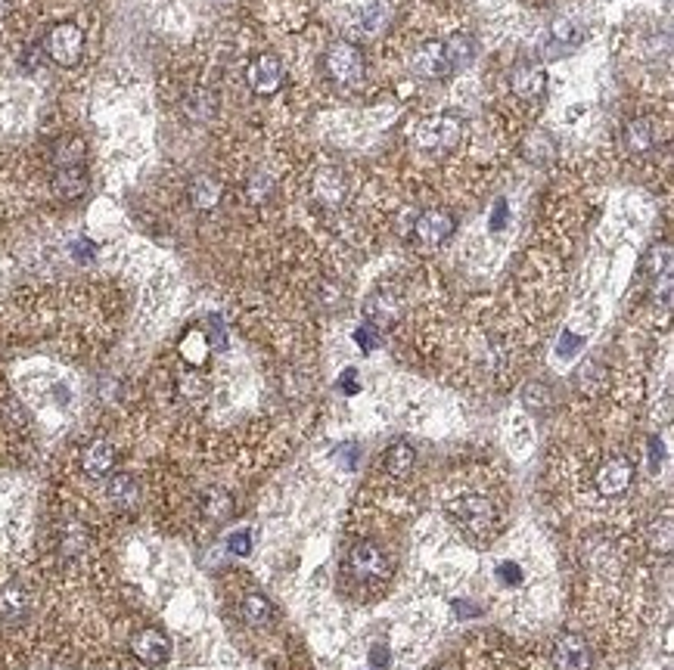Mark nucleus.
<instances>
[{"label":"nucleus","mask_w":674,"mask_h":670,"mask_svg":"<svg viewBox=\"0 0 674 670\" xmlns=\"http://www.w3.org/2000/svg\"><path fill=\"white\" fill-rule=\"evenodd\" d=\"M553 153V143L547 134H534L532 140L526 143V156L528 159H547V156Z\"/></svg>","instance_id":"7c9ffc66"},{"label":"nucleus","mask_w":674,"mask_h":670,"mask_svg":"<svg viewBox=\"0 0 674 670\" xmlns=\"http://www.w3.org/2000/svg\"><path fill=\"white\" fill-rule=\"evenodd\" d=\"M184 112L190 122H212L218 116V97L212 91H193L184 100Z\"/></svg>","instance_id":"5701e85b"},{"label":"nucleus","mask_w":674,"mask_h":670,"mask_svg":"<svg viewBox=\"0 0 674 670\" xmlns=\"http://www.w3.org/2000/svg\"><path fill=\"white\" fill-rule=\"evenodd\" d=\"M324 66H326V75H330L339 87H355L361 84L364 78V56L361 50L349 41L330 44V50H326L324 56Z\"/></svg>","instance_id":"f03ea898"},{"label":"nucleus","mask_w":674,"mask_h":670,"mask_svg":"<svg viewBox=\"0 0 674 670\" xmlns=\"http://www.w3.org/2000/svg\"><path fill=\"white\" fill-rule=\"evenodd\" d=\"M550 665H553V670H590V665H594V652H590L584 636L563 634L550 649Z\"/></svg>","instance_id":"20e7f679"},{"label":"nucleus","mask_w":674,"mask_h":670,"mask_svg":"<svg viewBox=\"0 0 674 670\" xmlns=\"http://www.w3.org/2000/svg\"><path fill=\"white\" fill-rule=\"evenodd\" d=\"M355 341L364 347V351H370V347H373V332H370V326H364V330H357V332H355Z\"/></svg>","instance_id":"e433bc0d"},{"label":"nucleus","mask_w":674,"mask_h":670,"mask_svg":"<svg viewBox=\"0 0 674 670\" xmlns=\"http://www.w3.org/2000/svg\"><path fill=\"white\" fill-rule=\"evenodd\" d=\"M625 143L631 153H646L656 143V128L650 118H631L625 128Z\"/></svg>","instance_id":"b1692460"},{"label":"nucleus","mask_w":674,"mask_h":670,"mask_svg":"<svg viewBox=\"0 0 674 670\" xmlns=\"http://www.w3.org/2000/svg\"><path fill=\"white\" fill-rule=\"evenodd\" d=\"M349 565L357 578L364 580H376V578H386L389 571V562H386V553L376 546L373 540H361L349 549Z\"/></svg>","instance_id":"6e6552de"},{"label":"nucleus","mask_w":674,"mask_h":670,"mask_svg":"<svg viewBox=\"0 0 674 670\" xmlns=\"http://www.w3.org/2000/svg\"><path fill=\"white\" fill-rule=\"evenodd\" d=\"M646 270H650L653 276H669L671 274V249L669 245H656V249L650 251V258H646Z\"/></svg>","instance_id":"cd10ccee"},{"label":"nucleus","mask_w":674,"mask_h":670,"mask_svg":"<svg viewBox=\"0 0 674 670\" xmlns=\"http://www.w3.org/2000/svg\"><path fill=\"white\" fill-rule=\"evenodd\" d=\"M190 202L199 208V211H212V208L221 202V183L209 174H199L193 177L190 183Z\"/></svg>","instance_id":"412c9836"},{"label":"nucleus","mask_w":674,"mask_h":670,"mask_svg":"<svg viewBox=\"0 0 674 670\" xmlns=\"http://www.w3.org/2000/svg\"><path fill=\"white\" fill-rule=\"evenodd\" d=\"M41 47L44 53H47V60H53L56 66L72 68L78 66L81 56H84V31L75 22H60L44 35Z\"/></svg>","instance_id":"f257e3e1"},{"label":"nucleus","mask_w":674,"mask_h":670,"mask_svg":"<svg viewBox=\"0 0 674 670\" xmlns=\"http://www.w3.org/2000/svg\"><path fill=\"white\" fill-rule=\"evenodd\" d=\"M106 497H109V503L128 509V506H137V500H140V484L128 472H118L106 482Z\"/></svg>","instance_id":"f3484780"},{"label":"nucleus","mask_w":674,"mask_h":670,"mask_svg":"<svg viewBox=\"0 0 674 670\" xmlns=\"http://www.w3.org/2000/svg\"><path fill=\"white\" fill-rule=\"evenodd\" d=\"M342 388H345V395H355V391H357V385H355V372H345V376H342Z\"/></svg>","instance_id":"4c0bfd02"},{"label":"nucleus","mask_w":674,"mask_h":670,"mask_svg":"<svg viewBox=\"0 0 674 670\" xmlns=\"http://www.w3.org/2000/svg\"><path fill=\"white\" fill-rule=\"evenodd\" d=\"M411 72L420 75V78H445L451 72L448 62H445V53H442V44H423V47L413 50L411 56Z\"/></svg>","instance_id":"ddd939ff"},{"label":"nucleus","mask_w":674,"mask_h":670,"mask_svg":"<svg viewBox=\"0 0 674 670\" xmlns=\"http://www.w3.org/2000/svg\"><path fill=\"white\" fill-rule=\"evenodd\" d=\"M112 466H116V447L109 441H93L81 453V469L91 478H106L112 472Z\"/></svg>","instance_id":"4468645a"},{"label":"nucleus","mask_w":674,"mask_h":670,"mask_svg":"<svg viewBox=\"0 0 674 670\" xmlns=\"http://www.w3.org/2000/svg\"><path fill=\"white\" fill-rule=\"evenodd\" d=\"M382 22H386V10H382V6H370V10L364 12V28H367L370 35H373V31H380Z\"/></svg>","instance_id":"473e14b6"},{"label":"nucleus","mask_w":674,"mask_h":670,"mask_svg":"<svg viewBox=\"0 0 674 670\" xmlns=\"http://www.w3.org/2000/svg\"><path fill=\"white\" fill-rule=\"evenodd\" d=\"M131 652H134V658H140L143 665H162V661H168V655H172V642H168V636L162 634V630L147 627L131 640Z\"/></svg>","instance_id":"9b49d317"},{"label":"nucleus","mask_w":674,"mask_h":670,"mask_svg":"<svg viewBox=\"0 0 674 670\" xmlns=\"http://www.w3.org/2000/svg\"><path fill=\"white\" fill-rule=\"evenodd\" d=\"M245 193H249V202H264L270 193H274V177L268 171H255L245 183Z\"/></svg>","instance_id":"bb28decb"},{"label":"nucleus","mask_w":674,"mask_h":670,"mask_svg":"<svg viewBox=\"0 0 674 670\" xmlns=\"http://www.w3.org/2000/svg\"><path fill=\"white\" fill-rule=\"evenodd\" d=\"M31 615V596L22 584H6L0 586V624L6 627H19Z\"/></svg>","instance_id":"1a4fd4ad"},{"label":"nucleus","mask_w":674,"mask_h":670,"mask_svg":"<svg viewBox=\"0 0 674 670\" xmlns=\"http://www.w3.org/2000/svg\"><path fill=\"white\" fill-rule=\"evenodd\" d=\"M631 482H634V466H631V459H625V457H609L594 475V484L603 497L628 494Z\"/></svg>","instance_id":"423d86ee"},{"label":"nucleus","mask_w":674,"mask_h":670,"mask_svg":"<svg viewBox=\"0 0 674 670\" xmlns=\"http://www.w3.org/2000/svg\"><path fill=\"white\" fill-rule=\"evenodd\" d=\"M417 140H420V147H426V149H436V147L451 149L463 140V122L453 116L429 118V122H423L417 128Z\"/></svg>","instance_id":"0eeeda50"},{"label":"nucleus","mask_w":674,"mask_h":670,"mask_svg":"<svg viewBox=\"0 0 674 670\" xmlns=\"http://www.w3.org/2000/svg\"><path fill=\"white\" fill-rule=\"evenodd\" d=\"M522 401H526V407H528V410H544L547 403H550V391H547L541 382H534V385H528V388H526V395H522Z\"/></svg>","instance_id":"c756f323"},{"label":"nucleus","mask_w":674,"mask_h":670,"mask_svg":"<svg viewBox=\"0 0 674 670\" xmlns=\"http://www.w3.org/2000/svg\"><path fill=\"white\" fill-rule=\"evenodd\" d=\"M413 463H417V451H413L411 444H405V441L392 444L386 451V457H382V466H386V472L392 478H407L413 469Z\"/></svg>","instance_id":"aec40b11"},{"label":"nucleus","mask_w":674,"mask_h":670,"mask_svg":"<svg viewBox=\"0 0 674 670\" xmlns=\"http://www.w3.org/2000/svg\"><path fill=\"white\" fill-rule=\"evenodd\" d=\"M178 388L187 401H199V397H205V391H209V382H205L203 376H197V372H187V376H181Z\"/></svg>","instance_id":"c85d7f7f"},{"label":"nucleus","mask_w":674,"mask_h":670,"mask_svg":"<svg viewBox=\"0 0 674 670\" xmlns=\"http://www.w3.org/2000/svg\"><path fill=\"white\" fill-rule=\"evenodd\" d=\"M442 53H445V62L448 68H466L472 60H476V44H472L469 35H451L448 41L442 44Z\"/></svg>","instance_id":"6ab92c4d"},{"label":"nucleus","mask_w":674,"mask_h":670,"mask_svg":"<svg viewBox=\"0 0 674 670\" xmlns=\"http://www.w3.org/2000/svg\"><path fill=\"white\" fill-rule=\"evenodd\" d=\"M510 87L519 100H538L547 87V72L538 66H519L510 75Z\"/></svg>","instance_id":"2eb2a0df"},{"label":"nucleus","mask_w":674,"mask_h":670,"mask_svg":"<svg viewBox=\"0 0 674 670\" xmlns=\"http://www.w3.org/2000/svg\"><path fill=\"white\" fill-rule=\"evenodd\" d=\"M497 574H501V580L503 584H510V586L522 584V568L516 565V562H503V565L497 568Z\"/></svg>","instance_id":"72a5a7b5"},{"label":"nucleus","mask_w":674,"mask_h":670,"mask_svg":"<svg viewBox=\"0 0 674 670\" xmlns=\"http://www.w3.org/2000/svg\"><path fill=\"white\" fill-rule=\"evenodd\" d=\"M199 509L209 522H227L233 515V497L221 488H209L199 497Z\"/></svg>","instance_id":"4be33fe9"},{"label":"nucleus","mask_w":674,"mask_h":670,"mask_svg":"<svg viewBox=\"0 0 674 670\" xmlns=\"http://www.w3.org/2000/svg\"><path fill=\"white\" fill-rule=\"evenodd\" d=\"M245 81H249L252 93L270 97V93H277L283 87V62L274 53L255 56L249 62V68H245Z\"/></svg>","instance_id":"39448f33"},{"label":"nucleus","mask_w":674,"mask_h":670,"mask_svg":"<svg viewBox=\"0 0 674 670\" xmlns=\"http://www.w3.org/2000/svg\"><path fill=\"white\" fill-rule=\"evenodd\" d=\"M53 193L60 195V199H78V195H84L87 193V171L81 165L56 168Z\"/></svg>","instance_id":"dca6fc26"},{"label":"nucleus","mask_w":674,"mask_h":670,"mask_svg":"<svg viewBox=\"0 0 674 670\" xmlns=\"http://www.w3.org/2000/svg\"><path fill=\"white\" fill-rule=\"evenodd\" d=\"M453 233V218L448 211H438V208H432V211H423L417 218V224H413V236H417V243L423 245H442L445 239H451Z\"/></svg>","instance_id":"9d476101"},{"label":"nucleus","mask_w":674,"mask_h":670,"mask_svg":"<svg viewBox=\"0 0 674 670\" xmlns=\"http://www.w3.org/2000/svg\"><path fill=\"white\" fill-rule=\"evenodd\" d=\"M553 37L563 44H575L578 41V28L569 22V19H559V22H553Z\"/></svg>","instance_id":"2f4dec72"},{"label":"nucleus","mask_w":674,"mask_h":670,"mask_svg":"<svg viewBox=\"0 0 674 670\" xmlns=\"http://www.w3.org/2000/svg\"><path fill=\"white\" fill-rule=\"evenodd\" d=\"M239 615L252 627H268L274 621V605H270V599L264 593H245L243 605H239Z\"/></svg>","instance_id":"a211bd4d"},{"label":"nucleus","mask_w":674,"mask_h":670,"mask_svg":"<svg viewBox=\"0 0 674 670\" xmlns=\"http://www.w3.org/2000/svg\"><path fill=\"white\" fill-rule=\"evenodd\" d=\"M370 665H373L376 670H386L389 665H392V652H389L386 646H373L370 649Z\"/></svg>","instance_id":"c9c22d12"},{"label":"nucleus","mask_w":674,"mask_h":670,"mask_svg":"<svg viewBox=\"0 0 674 670\" xmlns=\"http://www.w3.org/2000/svg\"><path fill=\"white\" fill-rule=\"evenodd\" d=\"M230 549L237 555H249L252 553V537H249V530H237V534L230 537Z\"/></svg>","instance_id":"f704fd0d"},{"label":"nucleus","mask_w":674,"mask_h":670,"mask_svg":"<svg viewBox=\"0 0 674 670\" xmlns=\"http://www.w3.org/2000/svg\"><path fill=\"white\" fill-rule=\"evenodd\" d=\"M451 512H453V518H457L460 528H463L466 534H472V537H485L497 522L494 506H491L488 497H482V494L460 497V500L451 506Z\"/></svg>","instance_id":"7ed1b4c3"},{"label":"nucleus","mask_w":674,"mask_h":670,"mask_svg":"<svg viewBox=\"0 0 674 670\" xmlns=\"http://www.w3.org/2000/svg\"><path fill=\"white\" fill-rule=\"evenodd\" d=\"M84 140H78V137H66V140L56 143L53 149V162L60 168H68V165H81L84 162Z\"/></svg>","instance_id":"a878e982"},{"label":"nucleus","mask_w":674,"mask_h":670,"mask_svg":"<svg viewBox=\"0 0 674 670\" xmlns=\"http://www.w3.org/2000/svg\"><path fill=\"white\" fill-rule=\"evenodd\" d=\"M345 193H349V183H345L339 168H320L317 174H314V199L324 202L326 208L342 205Z\"/></svg>","instance_id":"f8f14e48"},{"label":"nucleus","mask_w":674,"mask_h":670,"mask_svg":"<svg viewBox=\"0 0 674 670\" xmlns=\"http://www.w3.org/2000/svg\"><path fill=\"white\" fill-rule=\"evenodd\" d=\"M87 546V530L78 522H66L60 528V553L62 555H81Z\"/></svg>","instance_id":"393cba45"}]
</instances>
